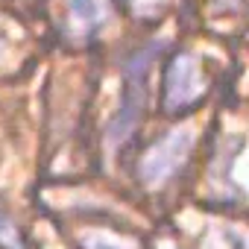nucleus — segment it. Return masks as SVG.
I'll list each match as a JSON object with an SVG mask.
<instances>
[{"instance_id":"1","label":"nucleus","mask_w":249,"mask_h":249,"mask_svg":"<svg viewBox=\"0 0 249 249\" xmlns=\"http://www.w3.org/2000/svg\"><path fill=\"white\" fill-rule=\"evenodd\" d=\"M161 50V44H150L138 53L129 56L126 62V73H123V100H120V111L114 114L111 120V129H108V141L111 144H120L126 141L129 132L138 126L141 120V111H144V94H147V71H150V62L156 59V53Z\"/></svg>"},{"instance_id":"2","label":"nucleus","mask_w":249,"mask_h":249,"mask_svg":"<svg viewBox=\"0 0 249 249\" xmlns=\"http://www.w3.org/2000/svg\"><path fill=\"white\" fill-rule=\"evenodd\" d=\"M191 147H194V132L191 129H170L161 141H156L144 159H141V179L147 185H164L191 156Z\"/></svg>"},{"instance_id":"3","label":"nucleus","mask_w":249,"mask_h":249,"mask_svg":"<svg viewBox=\"0 0 249 249\" xmlns=\"http://www.w3.org/2000/svg\"><path fill=\"white\" fill-rule=\"evenodd\" d=\"M205 94V73L199 62L191 53H179L164 76V108L167 111H182L194 103H199Z\"/></svg>"},{"instance_id":"4","label":"nucleus","mask_w":249,"mask_h":249,"mask_svg":"<svg viewBox=\"0 0 249 249\" xmlns=\"http://www.w3.org/2000/svg\"><path fill=\"white\" fill-rule=\"evenodd\" d=\"M68 21L79 38L94 36L108 21V0H68Z\"/></svg>"},{"instance_id":"5","label":"nucleus","mask_w":249,"mask_h":249,"mask_svg":"<svg viewBox=\"0 0 249 249\" xmlns=\"http://www.w3.org/2000/svg\"><path fill=\"white\" fill-rule=\"evenodd\" d=\"M202 249H246V237H243L240 231H234V229L217 226V229H211V231L205 234Z\"/></svg>"},{"instance_id":"6","label":"nucleus","mask_w":249,"mask_h":249,"mask_svg":"<svg viewBox=\"0 0 249 249\" xmlns=\"http://www.w3.org/2000/svg\"><path fill=\"white\" fill-rule=\"evenodd\" d=\"M82 246L85 249H132L129 240H120V237L106 234V231H88V234H82Z\"/></svg>"},{"instance_id":"7","label":"nucleus","mask_w":249,"mask_h":249,"mask_svg":"<svg viewBox=\"0 0 249 249\" xmlns=\"http://www.w3.org/2000/svg\"><path fill=\"white\" fill-rule=\"evenodd\" d=\"M0 246L3 249H27L24 246V237H21V231H18V226L0 211Z\"/></svg>"},{"instance_id":"8","label":"nucleus","mask_w":249,"mask_h":249,"mask_svg":"<svg viewBox=\"0 0 249 249\" xmlns=\"http://www.w3.org/2000/svg\"><path fill=\"white\" fill-rule=\"evenodd\" d=\"M129 3H132V6H135L138 12H150V9H153V6L159 3V0H129Z\"/></svg>"}]
</instances>
